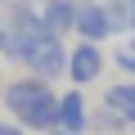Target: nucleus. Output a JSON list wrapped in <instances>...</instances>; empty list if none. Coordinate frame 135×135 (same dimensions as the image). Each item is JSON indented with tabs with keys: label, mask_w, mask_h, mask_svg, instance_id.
<instances>
[{
	"label": "nucleus",
	"mask_w": 135,
	"mask_h": 135,
	"mask_svg": "<svg viewBox=\"0 0 135 135\" xmlns=\"http://www.w3.org/2000/svg\"><path fill=\"white\" fill-rule=\"evenodd\" d=\"M131 126L108 108V104H99V108H90V135H126Z\"/></svg>",
	"instance_id": "6e6552de"
},
{
	"label": "nucleus",
	"mask_w": 135,
	"mask_h": 135,
	"mask_svg": "<svg viewBox=\"0 0 135 135\" xmlns=\"http://www.w3.org/2000/svg\"><path fill=\"white\" fill-rule=\"evenodd\" d=\"M131 36H135V5H131Z\"/></svg>",
	"instance_id": "f8f14e48"
},
{
	"label": "nucleus",
	"mask_w": 135,
	"mask_h": 135,
	"mask_svg": "<svg viewBox=\"0 0 135 135\" xmlns=\"http://www.w3.org/2000/svg\"><path fill=\"white\" fill-rule=\"evenodd\" d=\"M59 131H68V135H90V104H86L81 86H72V90L59 95Z\"/></svg>",
	"instance_id": "39448f33"
},
{
	"label": "nucleus",
	"mask_w": 135,
	"mask_h": 135,
	"mask_svg": "<svg viewBox=\"0 0 135 135\" xmlns=\"http://www.w3.org/2000/svg\"><path fill=\"white\" fill-rule=\"evenodd\" d=\"M68 54H72V45H68L63 36H45L32 54H27V72L41 77V81H54V77H68Z\"/></svg>",
	"instance_id": "f03ea898"
},
{
	"label": "nucleus",
	"mask_w": 135,
	"mask_h": 135,
	"mask_svg": "<svg viewBox=\"0 0 135 135\" xmlns=\"http://www.w3.org/2000/svg\"><path fill=\"white\" fill-rule=\"evenodd\" d=\"M104 68H108L104 45H95V41H77L72 54H68V81L86 90V86H95V81L104 77Z\"/></svg>",
	"instance_id": "7ed1b4c3"
},
{
	"label": "nucleus",
	"mask_w": 135,
	"mask_h": 135,
	"mask_svg": "<svg viewBox=\"0 0 135 135\" xmlns=\"http://www.w3.org/2000/svg\"><path fill=\"white\" fill-rule=\"evenodd\" d=\"M41 23L50 36H72L77 27V0H45L41 5Z\"/></svg>",
	"instance_id": "423d86ee"
},
{
	"label": "nucleus",
	"mask_w": 135,
	"mask_h": 135,
	"mask_svg": "<svg viewBox=\"0 0 135 135\" xmlns=\"http://www.w3.org/2000/svg\"><path fill=\"white\" fill-rule=\"evenodd\" d=\"M104 5H108L113 36H131V5H126V0H104Z\"/></svg>",
	"instance_id": "1a4fd4ad"
},
{
	"label": "nucleus",
	"mask_w": 135,
	"mask_h": 135,
	"mask_svg": "<svg viewBox=\"0 0 135 135\" xmlns=\"http://www.w3.org/2000/svg\"><path fill=\"white\" fill-rule=\"evenodd\" d=\"M113 63L122 68L126 77H135V36H122V41L113 45Z\"/></svg>",
	"instance_id": "9d476101"
},
{
	"label": "nucleus",
	"mask_w": 135,
	"mask_h": 135,
	"mask_svg": "<svg viewBox=\"0 0 135 135\" xmlns=\"http://www.w3.org/2000/svg\"><path fill=\"white\" fill-rule=\"evenodd\" d=\"M0 108H5L18 126L36 131V135H45V131L59 126V95L50 90V81H41L32 72L0 86Z\"/></svg>",
	"instance_id": "f257e3e1"
},
{
	"label": "nucleus",
	"mask_w": 135,
	"mask_h": 135,
	"mask_svg": "<svg viewBox=\"0 0 135 135\" xmlns=\"http://www.w3.org/2000/svg\"><path fill=\"white\" fill-rule=\"evenodd\" d=\"M0 45H5V18H0Z\"/></svg>",
	"instance_id": "ddd939ff"
},
{
	"label": "nucleus",
	"mask_w": 135,
	"mask_h": 135,
	"mask_svg": "<svg viewBox=\"0 0 135 135\" xmlns=\"http://www.w3.org/2000/svg\"><path fill=\"white\" fill-rule=\"evenodd\" d=\"M45 135H68V131H59V126H54V131H45Z\"/></svg>",
	"instance_id": "4468645a"
},
{
	"label": "nucleus",
	"mask_w": 135,
	"mask_h": 135,
	"mask_svg": "<svg viewBox=\"0 0 135 135\" xmlns=\"http://www.w3.org/2000/svg\"><path fill=\"white\" fill-rule=\"evenodd\" d=\"M126 5H135V0H126Z\"/></svg>",
	"instance_id": "dca6fc26"
},
{
	"label": "nucleus",
	"mask_w": 135,
	"mask_h": 135,
	"mask_svg": "<svg viewBox=\"0 0 135 135\" xmlns=\"http://www.w3.org/2000/svg\"><path fill=\"white\" fill-rule=\"evenodd\" d=\"M0 5H14V0H0Z\"/></svg>",
	"instance_id": "2eb2a0df"
},
{
	"label": "nucleus",
	"mask_w": 135,
	"mask_h": 135,
	"mask_svg": "<svg viewBox=\"0 0 135 135\" xmlns=\"http://www.w3.org/2000/svg\"><path fill=\"white\" fill-rule=\"evenodd\" d=\"M77 41H113V23H108V5L104 0H77V27H72Z\"/></svg>",
	"instance_id": "20e7f679"
},
{
	"label": "nucleus",
	"mask_w": 135,
	"mask_h": 135,
	"mask_svg": "<svg viewBox=\"0 0 135 135\" xmlns=\"http://www.w3.org/2000/svg\"><path fill=\"white\" fill-rule=\"evenodd\" d=\"M0 135H32L27 126H18L14 117H0Z\"/></svg>",
	"instance_id": "9b49d317"
},
{
	"label": "nucleus",
	"mask_w": 135,
	"mask_h": 135,
	"mask_svg": "<svg viewBox=\"0 0 135 135\" xmlns=\"http://www.w3.org/2000/svg\"><path fill=\"white\" fill-rule=\"evenodd\" d=\"M104 104L135 131V77H122V81H113V86H104Z\"/></svg>",
	"instance_id": "0eeeda50"
}]
</instances>
